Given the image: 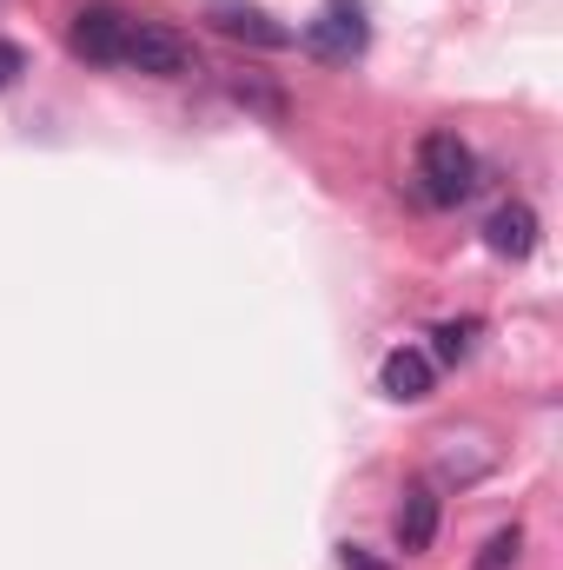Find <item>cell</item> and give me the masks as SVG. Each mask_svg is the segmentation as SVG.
Instances as JSON below:
<instances>
[{
	"label": "cell",
	"mask_w": 563,
	"mask_h": 570,
	"mask_svg": "<svg viewBox=\"0 0 563 570\" xmlns=\"http://www.w3.org/2000/svg\"><path fill=\"white\" fill-rule=\"evenodd\" d=\"M517 558H524V531L511 524V531H497V538L484 544V558H477V570H517Z\"/></svg>",
	"instance_id": "cell-11"
},
{
	"label": "cell",
	"mask_w": 563,
	"mask_h": 570,
	"mask_svg": "<svg viewBox=\"0 0 563 570\" xmlns=\"http://www.w3.org/2000/svg\"><path fill=\"white\" fill-rule=\"evenodd\" d=\"M298 47L312 60H358L365 53V7L358 0H325L318 20L298 33Z\"/></svg>",
	"instance_id": "cell-3"
},
{
	"label": "cell",
	"mask_w": 563,
	"mask_h": 570,
	"mask_svg": "<svg viewBox=\"0 0 563 570\" xmlns=\"http://www.w3.org/2000/svg\"><path fill=\"white\" fill-rule=\"evenodd\" d=\"M233 100L253 107V114H266V120H285V94L279 87H266L259 73H239V80H233Z\"/></svg>",
	"instance_id": "cell-9"
},
{
	"label": "cell",
	"mask_w": 563,
	"mask_h": 570,
	"mask_svg": "<svg viewBox=\"0 0 563 570\" xmlns=\"http://www.w3.org/2000/svg\"><path fill=\"white\" fill-rule=\"evenodd\" d=\"M127 33H134V20H127L113 0H93V7H80V13H73L67 47H73L80 60H93V67H113V60L127 53Z\"/></svg>",
	"instance_id": "cell-4"
},
{
	"label": "cell",
	"mask_w": 563,
	"mask_h": 570,
	"mask_svg": "<svg viewBox=\"0 0 563 570\" xmlns=\"http://www.w3.org/2000/svg\"><path fill=\"white\" fill-rule=\"evenodd\" d=\"M120 60L134 73H152V80H179V73H192V40L179 27H166V20H140L127 33V53Z\"/></svg>",
	"instance_id": "cell-2"
},
{
	"label": "cell",
	"mask_w": 563,
	"mask_h": 570,
	"mask_svg": "<svg viewBox=\"0 0 563 570\" xmlns=\"http://www.w3.org/2000/svg\"><path fill=\"white\" fill-rule=\"evenodd\" d=\"M431 338H437L431 352H437L444 365H464V358H471V345H477V318H451V325H437Z\"/></svg>",
	"instance_id": "cell-10"
},
{
	"label": "cell",
	"mask_w": 563,
	"mask_h": 570,
	"mask_svg": "<svg viewBox=\"0 0 563 570\" xmlns=\"http://www.w3.org/2000/svg\"><path fill=\"white\" fill-rule=\"evenodd\" d=\"M338 564H345V570H392V564H378L365 544H338Z\"/></svg>",
	"instance_id": "cell-13"
},
{
	"label": "cell",
	"mask_w": 563,
	"mask_h": 570,
	"mask_svg": "<svg viewBox=\"0 0 563 570\" xmlns=\"http://www.w3.org/2000/svg\"><path fill=\"white\" fill-rule=\"evenodd\" d=\"M484 246H491L497 259H531V253H537V213H531L524 199L497 206V213L484 219Z\"/></svg>",
	"instance_id": "cell-7"
},
{
	"label": "cell",
	"mask_w": 563,
	"mask_h": 570,
	"mask_svg": "<svg viewBox=\"0 0 563 570\" xmlns=\"http://www.w3.org/2000/svg\"><path fill=\"white\" fill-rule=\"evenodd\" d=\"M206 20H213L226 40H246V47H266V53L292 47V27L273 20L266 7H246V0H213V7H206Z\"/></svg>",
	"instance_id": "cell-5"
},
{
	"label": "cell",
	"mask_w": 563,
	"mask_h": 570,
	"mask_svg": "<svg viewBox=\"0 0 563 570\" xmlns=\"http://www.w3.org/2000/svg\"><path fill=\"white\" fill-rule=\"evenodd\" d=\"M20 73H27V53H20L13 40H0V94H7V87H13Z\"/></svg>",
	"instance_id": "cell-12"
},
{
	"label": "cell",
	"mask_w": 563,
	"mask_h": 570,
	"mask_svg": "<svg viewBox=\"0 0 563 570\" xmlns=\"http://www.w3.org/2000/svg\"><path fill=\"white\" fill-rule=\"evenodd\" d=\"M418 186H424L431 206H457V199H471V186H477V159H471V146L457 140V134H424Z\"/></svg>",
	"instance_id": "cell-1"
},
{
	"label": "cell",
	"mask_w": 563,
	"mask_h": 570,
	"mask_svg": "<svg viewBox=\"0 0 563 570\" xmlns=\"http://www.w3.org/2000/svg\"><path fill=\"white\" fill-rule=\"evenodd\" d=\"M431 379H437V365H431V352H418V345H398V352H385V365H378V385H385V399H398V405L431 399Z\"/></svg>",
	"instance_id": "cell-6"
},
{
	"label": "cell",
	"mask_w": 563,
	"mask_h": 570,
	"mask_svg": "<svg viewBox=\"0 0 563 570\" xmlns=\"http://www.w3.org/2000/svg\"><path fill=\"white\" fill-rule=\"evenodd\" d=\"M431 538H437V491L431 484H412L405 504H398V551L405 558H424Z\"/></svg>",
	"instance_id": "cell-8"
}]
</instances>
